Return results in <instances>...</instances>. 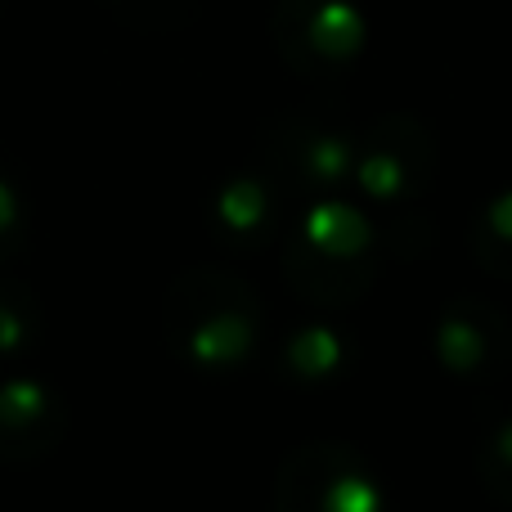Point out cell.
<instances>
[{"instance_id":"6da1fadb","label":"cell","mask_w":512,"mask_h":512,"mask_svg":"<svg viewBox=\"0 0 512 512\" xmlns=\"http://www.w3.org/2000/svg\"><path fill=\"white\" fill-rule=\"evenodd\" d=\"M283 274L319 306H351L378 279V225L346 198H315L283 252Z\"/></svg>"},{"instance_id":"7a4b0ae2","label":"cell","mask_w":512,"mask_h":512,"mask_svg":"<svg viewBox=\"0 0 512 512\" xmlns=\"http://www.w3.org/2000/svg\"><path fill=\"white\" fill-rule=\"evenodd\" d=\"M265 310L243 279L225 270H194L167 297V337L189 364L230 373L256 351Z\"/></svg>"},{"instance_id":"3957f363","label":"cell","mask_w":512,"mask_h":512,"mask_svg":"<svg viewBox=\"0 0 512 512\" xmlns=\"http://www.w3.org/2000/svg\"><path fill=\"white\" fill-rule=\"evenodd\" d=\"M360 131L328 108L288 113L265 135V171L279 180L283 194L333 198L355 176Z\"/></svg>"},{"instance_id":"277c9868","label":"cell","mask_w":512,"mask_h":512,"mask_svg":"<svg viewBox=\"0 0 512 512\" xmlns=\"http://www.w3.org/2000/svg\"><path fill=\"white\" fill-rule=\"evenodd\" d=\"M436 167H441V144L432 126L414 113H382L360 131L351 180L373 203L400 207L432 189Z\"/></svg>"},{"instance_id":"5b68a950","label":"cell","mask_w":512,"mask_h":512,"mask_svg":"<svg viewBox=\"0 0 512 512\" xmlns=\"http://www.w3.org/2000/svg\"><path fill=\"white\" fill-rule=\"evenodd\" d=\"M274 45L301 77L337 81L369 50V18L355 0H279Z\"/></svg>"},{"instance_id":"8992f818","label":"cell","mask_w":512,"mask_h":512,"mask_svg":"<svg viewBox=\"0 0 512 512\" xmlns=\"http://www.w3.org/2000/svg\"><path fill=\"white\" fill-rule=\"evenodd\" d=\"M274 512H382V481L360 450L319 441L288 454Z\"/></svg>"},{"instance_id":"52a82bcc","label":"cell","mask_w":512,"mask_h":512,"mask_svg":"<svg viewBox=\"0 0 512 512\" xmlns=\"http://www.w3.org/2000/svg\"><path fill=\"white\" fill-rule=\"evenodd\" d=\"M436 355L459 382H499L512 364V324L486 301L459 297L441 310Z\"/></svg>"},{"instance_id":"ba28073f","label":"cell","mask_w":512,"mask_h":512,"mask_svg":"<svg viewBox=\"0 0 512 512\" xmlns=\"http://www.w3.org/2000/svg\"><path fill=\"white\" fill-rule=\"evenodd\" d=\"M279 180L270 171H243L239 180H230L216 203V230H221L225 243L252 252L261 248L274 234V221H279Z\"/></svg>"},{"instance_id":"9c48e42d","label":"cell","mask_w":512,"mask_h":512,"mask_svg":"<svg viewBox=\"0 0 512 512\" xmlns=\"http://www.w3.org/2000/svg\"><path fill=\"white\" fill-rule=\"evenodd\" d=\"M472 256L499 279H512V189L486 198L472 216Z\"/></svg>"},{"instance_id":"30bf717a","label":"cell","mask_w":512,"mask_h":512,"mask_svg":"<svg viewBox=\"0 0 512 512\" xmlns=\"http://www.w3.org/2000/svg\"><path fill=\"white\" fill-rule=\"evenodd\" d=\"M342 337L328 333V328H306V333H292L288 342V369L297 378H333L342 369Z\"/></svg>"},{"instance_id":"8fae6325","label":"cell","mask_w":512,"mask_h":512,"mask_svg":"<svg viewBox=\"0 0 512 512\" xmlns=\"http://www.w3.org/2000/svg\"><path fill=\"white\" fill-rule=\"evenodd\" d=\"M477 468H481V486L495 504L512 508V418L495 423L486 436H481L477 450Z\"/></svg>"}]
</instances>
